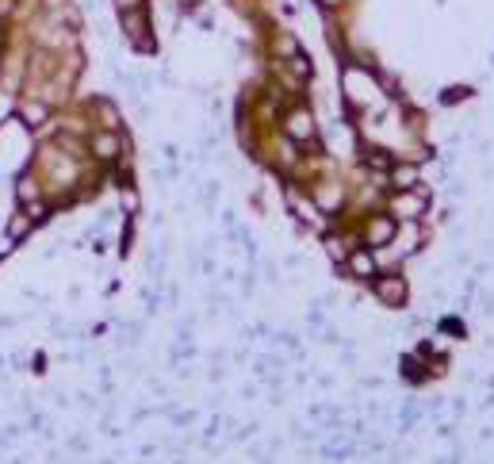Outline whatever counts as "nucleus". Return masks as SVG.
<instances>
[{
	"label": "nucleus",
	"mask_w": 494,
	"mask_h": 464,
	"mask_svg": "<svg viewBox=\"0 0 494 464\" xmlns=\"http://www.w3.org/2000/svg\"><path fill=\"white\" fill-rule=\"evenodd\" d=\"M372 292L379 296V303H387V307H403L406 296H410V288H406V280L398 277V272H383V277H372Z\"/></svg>",
	"instance_id": "obj_1"
},
{
	"label": "nucleus",
	"mask_w": 494,
	"mask_h": 464,
	"mask_svg": "<svg viewBox=\"0 0 494 464\" xmlns=\"http://www.w3.org/2000/svg\"><path fill=\"white\" fill-rule=\"evenodd\" d=\"M345 269L353 272V277H360V280H372L376 277V258L368 250H353L345 258Z\"/></svg>",
	"instance_id": "obj_2"
},
{
	"label": "nucleus",
	"mask_w": 494,
	"mask_h": 464,
	"mask_svg": "<svg viewBox=\"0 0 494 464\" xmlns=\"http://www.w3.org/2000/svg\"><path fill=\"white\" fill-rule=\"evenodd\" d=\"M368 238H372V245H387L395 238V223L391 219H372V226H368Z\"/></svg>",
	"instance_id": "obj_3"
},
{
	"label": "nucleus",
	"mask_w": 494,
	"mask_h": 464,
	"mask_svg": "<svg viewBox=\"0 0 494 464\" xmlns=\"http://www.w3.org/2000/svg\"><path fill=\"white\" fill-rule=\"evenodd\" d=\"M395 211H398V215H410V219H417V215L425 211V196H398V200H395Z\"/></svg>",
	"instance_id": "obj_4"
},
{
	"label": "nucleus",
	"mask_w": 494,
	"mask_h": 464,
	"mask_svg": "<svg viewBox=\"0 0 494 464\" xmlns=\"http://www.w3.org/2000/svg\"><path fill=\"white\" fill-rule=\"evenodd\" d=\"M92 150H96V158H100V162H111V158L119 154V138H116V135H96Z\"/></svg>",
	"instance_id": "obj_5"
},
{
	"label": "nucleus",
	"mask_w": 494,
	"mask_h": 464,
	"mask_svg": "<svg viewBox=\"0 0 494 464\" xmlns=\"http://www.w3.org/2000/svg\"><path fill=\"white\" fill-rule=\"evenodd\" d=\"M288 127H291V135H296V138H307V135H315V123H310V116H307V111H296Z\"/></svg>",
	"instance_id": "obj_6"
},
{
	"label": "nucleus",
	"mask_w": 494,
	"mask_h": 464,
	"mask_svg": "<svg viewBox=\"0 0 494 464\" xmlns=\"http://www.w3.org/2000/svg\"><path fill=\"white\" fill-rule=\"evenodd\" d=\"M391 177H395L398 188H414V184H417V169H395Z\"/></svg>",
	"instance_id": "obj_7"
},
{
	"label": "nucleus",
	"mask_w": 494,
	"mask_h": 464,
	"mask_svg": "<svg viewBox=\"0 0 494 464\" xmlns=\"http://www.w3.org/2000/svg\"><path fill=\"white\" fill-rule=\"evenodd\" d=\"M326 250H330V258H334V261H345L349 258V250L341 245V238H326Z\"/></svg>",
	"instance_id": "obj_8"
},
{
	"label": "nucleus",
	"mask_w": 494,
	"mask_h": 464,
	"mask_svg": "<svg viewBox=\"0 0 494 464\" xmlns=\"http://www.w3.org/2000/svg\"><path fill=\"white\" fill-rule=\"evenodd\" d=\"M8 231H12V238H23V234L31 231V219H12V226H8Z\"/></svg>",
	"instance_id": "obj_9"
},
{
	"label": "nucleus",
	"mask_w": 494,
	"mask_h": 464,
	"mask_svg": "<svg viewBox=\"0 0 494 464\" xmlns=\"http://www.w3.org/2000/svg\"><path fill=\"white\" fill-rule=\"evenodd\" d=\"M142 4H146V0H116V8H119V12H138Z\"/></svg>",
	"instance_id": "obj_10"
},
{
	"label": "nucleus",
	"mask_w": 494,
	"mask_h": 464,
	"mask_svg": "<svg viewBox=\"0 0 494 464\" xmlns=\"http://www.w3.org/2000/svg\"><path fill=\"white\" fill-rule=\"evenodd\" d=\"M368 165H379V169H387V165H391V158H387V154H368Z\"/></svg>",
	"instance_id": "obj_11"
},
{
	"label": "nucleus",
	"mask_w": 494,
	"mask_h": 464,
	"mask_svg": "<svg viewBox=\"0 0 494 464\" xmlns=\"http://www.w3.org/2000/svg\"><path fill=\"white\" fill-rule=\"evenodd\" d=\"M46 116V108H27V123H43Z\"/></svg>",
	"instance_id": "obj_12"
}]
</instances>
